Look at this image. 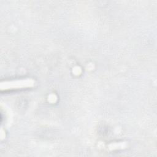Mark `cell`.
Wrapping results in <instances>:
<instances>
[{"mask_svg":"<svg viewBox=\"0 0 157 157\" xmlns=\"http://www.w3.org/2000/svg\"><path fill=\"white\" fill-rule=\"evenodd\" d=\"M34 85L35 80L32 78H28L25 79L2 82L1 83L0 89L1 91H3L23 88H30L34 86Z\"/></svg>","mask_w":157,"mask_h":157,"instance_id":"cell-1","label":"cell"}]
</instances>
